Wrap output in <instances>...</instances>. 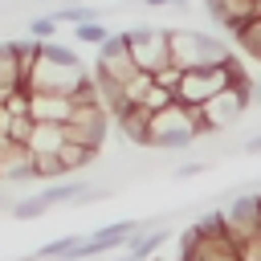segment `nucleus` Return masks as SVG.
<instances>
[{"label": "nucleus", "mask_w": 261, "mask_h": 261, "mask_svg": "<svg viewBox=\"0 0 261 261\" xmlns=\"http://www.w3.org/2000/svg\"><path fill=\"white\" fill-rule=\"evenodd\" d=\"M237 77H245V69L237 65V57H224V61L204 65V69H184L179 90H175V102H184V106H204L212 94H220V90L232 86Z\"/></svg>", "instance_id": "1"}, {"label": "nucleus", "mask_w": 261, "mask_h": 261, "mask_svg": "<svg viewBox=\"0 0 261 261\" xmlns=\"http://www.w3.org/2000/svg\"><path fill=\"white\" fill-rule=\"evenodd\" d=\"M94 82V73L86 69V61H77V65H65V61H53V57H45V53H37V61H33V69H29V77H24V90H49V94H82L86 86Z\"/></svg>", "instance_id": "2"}, {"label": "nucleus", "mask_w": 261, "mask_h": 261, "mask_svg": "<svg viewBox=\"0 0 261 261\" xmlns=\"http://www.w3.org/2000/svg\"><path fill=\"white\" fill-rule=\"evenodd\" d=\"M171 41V65L179 69H204L228 57V45L212 33H196V29H167Z\"/></svg>", "instance_id": "3"}, {"label": "nucleus", "mask_w": 261, "mask_h": 261, "mask_svg": "<svg viewBox=\"0 0 261 261\" xmlns=\"http://www.w3.org/2000/svg\"><path fill=\"white\" fill-rule=\"evenodd\" d=\"M192 143H196V126H192V110L184 102H171L151 114V135H147L151 151H188Z\"/></svg>", "instance_id": "4"}, {"label": "nucleus", "mask_w": 261, "mask_h": 261, "mask_svg": "<svg viewBox=\"0 0 261 261\" xmlns=\"http://www.w3.org/2000/svg\"><path fill=\"white\" fill-rule=\"evenodd\" d=\"M249 82L253 77H237L232 86H224L220 94H212L200 110H204V118H208V126L220 135V130H228V126H237L241 118H245V110L253 106V90H249Z\"/></svg>", "instance_id": "5"}, {"label": "nucleus", "mask_w": 261, "mask_h": 261, "mask_svg": "<svg viewBox=\"0 0 261 261\" xmlns=\"http://www.w3.org/2000/svg\"><path fill=\"white\" fill-rule=\"evenodd\" d=\"M122 37H126L130 57H135V65H139V69L155 73L159 65H167V61H171L167 29H155V24H130V29H122Z\"/></svg>", "instance_id": "6"}, {"label": "nucleus", "mask_w": 261, "mask_h": 261, "mask_svg": "<svg viewBox=\"0 0 261 261\" xmlns=\"http://www.w3.org/2000/svg\"><path fill=\"white\" fill-rule=\"evenodd\" d=\"M135 232H143L139 220H114V224H106V228L82 237V241L69 249L65 261H86V257H98V253H110V249H126V241H130Z\"/></svg>", "instance_id": "7"}, {"label": "nucleus", "mask_w": 261, "mask_h": 261, "mask_svg": "<svg viewBox=\"0 0 261 261\" xmlns=\"http://www.w3.org/2000/svg\"><path fill=\"white\" fill-rule=\"evenodd\" d=\"M224 228H228V237L237 241V245H245V241H253V237H261V200L257 196H245V192H237L228 204H224Z\"/></svg>", "instance_id": "8"}, {"label": "nucleus", "mask_w": 261, "mask_h": 261, "mask_svg": "<svg viewBox=\"0 0 261 261\" xmlns=\"http://www.w3.org/2000/svg\"><path fill=\"white\" fill-rule=\"evenodd\" d=\"M94 73H102V77H114L118 86H122L126 77H135V73H139V65H135V57H130V45H126V37H122V33H110V37L98 45Z\"/></svg>", "instance_id": "9"}, {"label": "nucleus", "mask_w": 261, "mask_h": 261, "mask_svg": "<svg viewBox=\"0 0 261 261\" xmlns=\"http://www.w3.org/2000/svg\"><path fill=\"white\" fill-rule=\"evenodd\" d=\"M29 179H37L33 151L24 143H12L0 130V184H29Z\"/></svg>", "instance_id": "10"}, {"label": "nucleus", "mask_w": 261, "mask_h": 261, "mask_svg": "<svg viewBox=\"0 0 261 261\" xmlns=\"http://www.w3.org/2000/svg\"><path fill=\"white\" fill-rule=\"evenodd\" d=\"M110 118H114L122 143H130V147H147V135H151V110H147V106H139V102H122Z\"/></svg>", "instance_id": "11"}, {"label": "nucleus", "mask_w": 261, "mask_h": 261, "mask_svg": "<svg viewBox=\"0 0 261 261\" xmlns=\"http://www.w3.org/2000/svg\"><path fill=\"white\" fill-rule=\"evenodd\" d=\"M73 98L69 94H49V90H29V118L33 122H69Z\"/></svg>", "instance_id": "12"}, {"label": "nucleus", "mask_w": 261, "mask_h": 261, "mask_svg": "<svg viewBox=\"0 0 261 261\" xmlns=\"http://www.w3.org/2000/svg\"><path fill=\"white\" fill-rule=\"evenodd\" d=\"M204 8L224 33L245 24V20H253V16H261V0H204Z\"/></svg>", "instance_id": "13"}, {"label": "nucleus", "mask_w": 261, "mask_h": 261, "mask_svg": "<svg viewBox=\"0 0 261 261\" xmlns=\"http://www.w3.org/2000/svg\"><path fill=\"white\" fill-rule=\"evenodd\" d=\"M65 122H33V135H29V151L33 155H57L61 143H65Z\"/></svg>", "instance_id": "14"}, {"label": "nucleus", "mask_w": 261, "mask_h": 261, "mask_svg": "<svg viewBox=\"0 0 261 261\" xmlns=\"http://www.w3.org/2000/svg\"><path fill=\"white\" fill-rule=\"evenodd\" d=\"M228 37H232V45H237L245 57L261 61V16H253V20L237 24V29H228Z\"/></svg>", "instance_id": "15"}, {"label": "nucleus", "mask_w": 261, "mask_h": 261, "mask_svg": "<svg viewBox=\"0 0 261 261\" xmlns=\"http://www.w3.org/2000/svg\"><path fill=\"white\" fill-rule=\"evenodd\" d=\"M167 241V228H155V232H135L130 241H126V253L130 257H139V261H151L155 257V249Z\"/></svg>", "instance_id": "16"}, {"label": "nucleus", "mask_w": 261, "mask_h": 261, "mask_svg": "<svg viewBox=\"0 0 261 261\" xmlns=\"http://www.w3.org/2000/svg\"><path fill=\"white\" fill-rule=\"evenodd\" d=\"M82 188H86L82 179H65V175H61V179H49V184L41 188V196L49 200V208H57V204H69V200H73Z\"/></svg>", "instance_id": "17"}, {"label": "nucleus", "mask_w": 261, "mask_h": 261, "mask_svg": "<svg viewBox=\"0 0 261 261\" xmlns=\"http://www.w3.org/2000/svg\"><path fill=\"white\" fill-rule=\"evenodd\" d=\"M0 86H4V90H16V86H24L20 61H16V53H12V45H8V41H0Z\"/></svg>", "instance_id": "18"}, {"label": "nucleus", "mask_w": 261, "mask_h": 261, "mask_svg": "<svg viewBox=\"0 0 261 261\" xmlns=\"http://www.w3.org/2000/svg\"><path fill=\"white\" fill-rule=\"evenodd\" d=\"M77 241H82L77 232H65V237H57V241L41 245V249L33 253V261H65V257H69V249H73Z\"/></svg>", "instance_id": "19"}, {"label": "nucleus", "mask_w": 261, "mask_h": 261, "mask_svg": "<svg viewBox=\"0 0 261 261\" xmlns=\"http://www.w3.org/2000/svg\"><path fill=\"white\" fill-rule=\"evenodd\" d=\"M57 155H61V163H65V171L73 175V171H82V167H90L98 151H90V147H77V143H61V151H57Z\"/></svg>", "instance_id": "20"}, {"label": "nucleus", "mask_w": 261, "mask_h": 261, "mask_svg": "<svg viewBox=\"0 0 261 261\" xmlns=\"http://www.w3.org/2000/svg\"><path fill=\"white\" fill-rule=\"evenodd\" d=\"M53 20H57V24H82V20H102V12L90 8V4H61V8L53 12Z\"/></svg>", "instance_id": "21"}, {"label": "nucleus", "mask_w": 261, "mask_h": 261, "mask_svg": "<svg viewBox=\"0 0 261 261\" xmlns=\"http://www.w3.org/2000/svg\"><path fill=\"white\" fill-rule=\"evenodd\" d=\"M73 37H77L82 45H94V49H98V45L110 37V29H106L102 20H82V24H73Z\"/></svg>", "instance_id": "22"}, {"label": "nucleus", "mask_w": 261, "mask_h": 261, "mask_svg": "<svg viewBox=\"0 0 261 261\" xmlns=\"http://www.w3.org/2000/svg\"><path fill=\"white\" fill-rule=\"evenodd\" d=\"M151 82H155V73H147V69H139L135 77H126L122 82V102H143V94L151 90Z\"/></svg>", "instance_id": "23"}, {"label": "nucleus", "mask_w": 261, "mask_h": 261, "mask_svg": "<svg viewBox=\"0 0 261 261\" xmlns=\"http://www.w3.org/2000/svg\"><path fill=\"white\" fill-rule=\"evenodd\" d=\"M45 212H49V200H45V196H24V200L12 204V216H16V220H37V216H45Z\"/></svg>", "instance_id": "24"}, {"label": "nucleus", "mask_w": 261, "mask_h": 261, "mask_svg": "<svg viewBox=\"0 0 261 261\" xmlns=\"http://www.w3.org/2000/svg\"><path fill=\"white\" fill-rule=\"evenodd\" d=\"M33 163H37V179H61V175H69L65 163H61V155H33Z\"/></svg>", "instance_id": "25"}, {"label": "nucleus", "mask_w": 261, "mask_h": 261, "mask_svg": "<svg viewBox=\"0 0 261 261\" xmlns=\"http://www.w3.org/2000/svg\"><path fill=\"white\" fill-rule=\"evenodd\" d=\"M171 102H175V94H171L167 86H159V82H151V90L143 94V102H139V106H147V110L155 114V110H163V106H171Z\"/></svg>", "instance_id": "26"}, {"label": "nucleus", "mask_w": 261, "mask_h": 261, "mask_svg": "<svg viewBox=\"0 0 261 261\" xmlns=\"http://www.w3.org/2000/svg\"><path fill=\"white\" fill-rule=\"evenodd\" d=\"M57 29H61V24L53 20V12H49V16H33V20H29V37H37V41H53V37H57Z\"/></svg>", "instance_id": "27"}, {"label": "nucleus", "mask_w": 261, "mask_h": 261, "mask_svg": "<svg viewBox=\"0 0 261 261\" xmlns=\"http://www.w3.org/2000/svg\"><path fill=\"white\" fill-rule=\"evenodd\" d=\"M179 77H184V69H179V65H171V61H167V65H159V69H155V82H159V86H167V90H171V94H175V90H179Z\"/></svg>", "instance_id": "28"}, {"label": "nucleus", "mask_w": 261, "mask_h": 261, "mask_svg": "<svg viewBox=\"0 0 261 261\" xmlns=\"http://www.w3.org/2000/svg\"><path fill=\"white\" fill-rule=\"evenodd\" d=\"M208 167H212L208 159H196V163H179V167H175L171 175H175V179H196V175H204Z\"/></svg>", "instance_id": "29"}, {"label": "nucleus", "mask_w": 261, "mask_h": 261, "mask_svg": "<svg viewBox=\"0 0 261 261\" xmlns=\"http://www.w3.org/2000/svg\"><path fill=\"white\" fill-rule=\"evenodd\" d=\"M241 151H245V155H261V135H249V139L241 143Z\"/></svg>", "instance_id": "30"}, {"label": "nucleus", "mask_w": 261, "mask_h": 261, "mask_svg": "<svg viewBox=\"0 0 261 261\" xmlns=\"http://www.w3.org/2000/svg\"><path fill=\"white\" fill-rule=\"evenodd\" d=\"M249 90H253V102L261 106V77H253V82H249Z\"/></svg>", "instance_id": "31"}, {"label": "nucleus", "mask_w": 261, "mask_h": 261, "mask_svg": "<svg viewBox=\"0 0 261 261\" xmlns=\"http://www.w3.org/2000/svg\"><path fill=\"white\" fill-rule=\"evenodd\" d=\"M143 8H167V0H139Z\"/></svg>", "instance_id": "32"}, {"label": "nucleus", "mask_w": 261, "mask_h": 261, "mask_svg": "<svg viewBox=\"0 0 261 261\" xmlns=\"http://www.w3.org/2000/svg\"><path fill=\"white\" fill-rule=\"evenodd\" d=\"M12 204H16L12 196H0V212H12Z\"/></svg>", "instance_id": "33"}, {"label": "nucleus", "mask_w": 261, "mask_h": 261, "mask_svg": "<svg viewBox=\"0 0 261 261\" xmlns=\"http://www.w3.org/2000/svg\"><path fill=\"white\" fill-rule=\"evenodd\" d=\"M167 8H179V12H188V0H167Z\"/></svg>", "instance_id": "34"}, {"label": "nucleus", "mask_w": 261, "mask_h": 261, "mask_svg": "<svg viewBox=\"0 0 261 261\" xmlns=\"http://www.w3.org/2000/svg\"><path fill=\"white\" fill-rule=\"evenodd\" d=\"M118 261H139V257H130V253H122V257H118Z\"/></svg>", "instance_id": "35"}]
</instances>
